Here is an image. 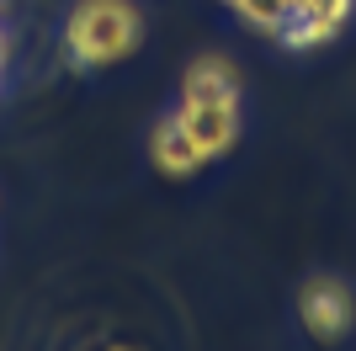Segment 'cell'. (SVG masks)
Instances as JSON below:
<instances>
[{
  "label": "cell",
  "instance_id": "6da1fadb",
  "mask_svg": "<svg viewBox=\"0 0 356 351\" xmlns=\"http://www.w3.org/2000/svg\"><path fill=\"white\" fill-rule=\"evenodd\" d=\"M176 117L186 123V133L197 139L202 155H223L234 149L239 139V80L223 58H197L186 70V86H181V107Z\"/></svg>",
  "mask_w": 356,
  "mask_h": 351
},
{
  "label": "cell",
  "instance_id": "7a4b0ae2",
  "mask_svg": "<svg viewBox=\"0 0 356 351\" xmlns=\"http://www.w3.org/2000/svg\"><path fill=\"white\" fill-rule=\"evenodd\" d=\"M144 38V22L128 0H80L64 27V54L74 64H118Z\"/></svg>",
  "mask_w": 356,
  "mask_h": 351
},
{
  "label": "cell",
  "instance_id": "3957f363",
  "mask_svg": "<svg viewBox=\"0 0 356 351\" xmlns=\"http://www.w3.org/2000/svg\"><path fill=\"white\" fill-rule=\"evenodd\" d=\"M303 325H309L314 336H341L346 325H351V292L341 288L335 277H314L309 288H303Z\"/></svg>",
  "mask_w": 356,
  "mask_h": 351
},
{
  "label": "cell",
  "instance_id": "277c9868",
  "mask_svg": "<svg viewBox=\"0 0 356 351\" xmlns=\"http://www.w3.org/2000/svg\"><path fill=\"white\" fill-rule=\"evenodd\" d=\"M149 155H154L160 176H176V181H186V176H197L202 165H208V155L197 149V139L186 133V123H181V117H165L160 128H154V144H149Z\"/></svg>",
  "mask_w": 356,
  "mask_h": 351
}]
</instances>
